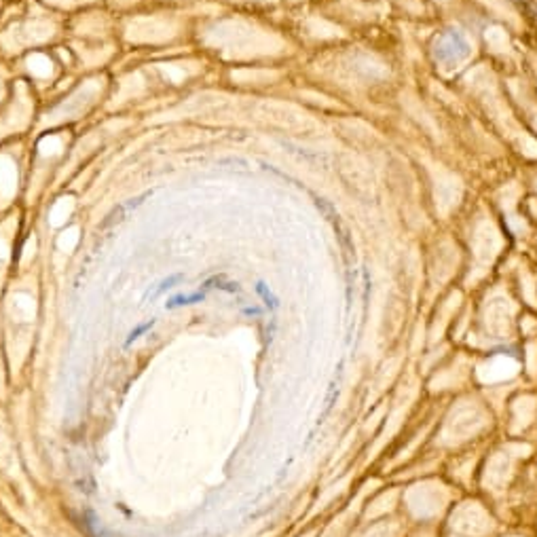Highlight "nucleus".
<instances>
[{"mask_svg": "<svg viewBox=\"0 0 537 537\" xmlns=\"http://www.w3.org/2000/svg\"><path fill=\"white\" fill-rule=\"evenodd\" d=\"M205 299V292H193V294H176V296L167 299L165 307L167 309H178V307H184V305H195V303H201Z\"/></svg>", "mask_w": 537, "mask_h": 537, "instance_id": "obj_1", "label": "nucleus"}, {"mask_svg": "<svg viewBox=\"0 0 537 537\" xmlns=\"http://www.w3.org/2000/svg\"><path fill=\"white\" fill-rule=\"evenodd\" d=\"M182 280H184V275H182V273H174V275L165 277L163 282H159V284H157V288H154L152 292H148V294H146V296H144V301H146L148 296H150V299H157V296H161L163 292H167V290H171L174 286H178Z\"/></svg>", "mask_w": 537, "mask_h": 537, "instance_id": "obj_2", "label": "nucleus"}, {"mask_svg": "<svg viewBox=\"0 0 537 537\" xmlns=\"http://www.w3.org/2000/svg\"><path fill=\"white\" fill-rule=\"evenodd\" d=\"M152 326H154V320H148V322H144V324H140V326H135V328H133V330L129 332V336H127V341H125V347H129V345H131L133 341H137V339H140L142 334H146V332L150 330V328H152Z\"/></svg>", "mask_w": 537, "mask_h": 537, "instance_id": "obj_3", "label": "nucleus"}, {"mask_svg": "<svg viewBox=\"0 0 537 537\" xmlns=\"http://www.w3.org/2000/svg\"><path fill=\"white\" fill-rule=\"evenodd\" d=\"M256 290H258V294H261V296H263L265 301H267V305H271L273 309L277 307V299H275V296H273V294H271V292L267 290V286H265L263 282H258V286H256Z\"/></svg>", "mask_w": 537, "mask_h": 537, "instance_id": "obj_4", "label": "nucleus"}, {"mask_svg": "<svg viewBox=\"0 0 537 537\" xmlns=\"http://www.w3.org/2000/svg\"><path fill=\"white\" fill-rule=\"evenodd\" d=\"M244 313H246V315H261V309H256V307L250 309V307H248V309H244Z\"/></svg>", "mask_w": 537, "mask_h": 537, "instance_id": "obj_5", "label": "nucleus"}]
</instances>
